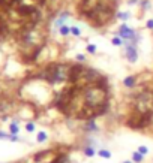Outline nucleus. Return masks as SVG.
Segmentation results:
<instances>
[{
	"mask_svg": "<svg viewBox=\"0 0 153 163\" xmlns=\"http://www.w3.org/2000/svg\"><path fill=\"white\" fill-rule=\"evenodd\" d=\"M26 130H27L29 133H33V132L36 130L35 121H27V123H26Z\"/></svg>",
	"mask_w": 153,
	"mask_h": 163,
	"instance_id": "nucleus-19",
	"label": "nucleus"
},
{
	"mask_svg": "<svg viewBox=\"0 0 153 163\" xmlns=\"http://www.w3.org/2000/svg\"><path fill=\"white\" fill-rule=\"evenodd\" d=\"M137 81H138V76L137 75H128V76L123 78V87L132 90L137 87Z\"/></svg>",
	"mask_w": 153,
	"mask_h": 163,
	"instance_id": "nucleus-7",
	"label": "nucleus"
},
{
	"mask_svg": "<svg viewBox=\"0 0 153 163\" xmlns=\"http://www.w3.org/2000/svg\"><path fill=\"white\" fill-rule=\"evenodd\" d=\"M98 156L101 157V159H111L113 157V154H111V151L110 150H107V148H99L98 150Z\"/></svg>",
	"mask_w": 153,
	"mask_h": 163,
	"instance_id": "nucleus-12",
	"label": "nucleus"
},
{
	"mask_svg": "<svg viewBox=\"0 0 153 163\" xmlns=\"http://www.w3.org/2000/svg\"><path fill=\"white\" fill-rule=\"evenodd\" d=\"M81 130H83L84 133H87V135H95L99 132V126H98L96 120H86L83 123V126H81Z\"/></svg>",
	"mask_w": 153,
	"mask_h": 163,
	"instance_id": "nucleus-5",
	"label": "nucleus"
},
{
	"mask_svg": "<svg viewBox=\"0 0 153 163\" xmlns=\"http://www.w3.org/2000/svg\"><path fill=\"white\" fill-rule=\"evenodd\" d=\"M59 32V34L60 36H63V38H68L71 34V26H68V24H65V26H62V27L57 30Z\"/></svg>",
	"mask_w": 153,
	"mask_h": 163,
	"instance_id": "nucleus-14",
	"label": "nucleus"
},
{
	"mask_svg": "<svg viewBox=\"0 0 153 163\" xmlns=\"http://www.w3.org/2000/svg\"><path fill=\"white\" fill-rule=\"evenodd\" d=\"M146 28H147V30H153V18H147Z\"/></svg>",
	"mask_w": 153,
	"mask_h": 163,
	"instance_id": "nucleus-22",
	"label": "nucleus"
},
{
	"mask_svg": "<svg viewBox=\"0 0 153 163\" xmlns=\"http://www.w3.org/2000/svg\"><path fill=\"white\" fill-rule=\"evenodd\" d=\"M137 151H138V153H141L143 156H147V154H149V148H147L146 145H138Z\"/></svg>",
	"mask_w": 153,
	"mask_h": 163,
	"instance_id": "nucleus-21",
	"label": "nucleus"
},
{
	"mask_svg": "<svg viewBox=\"0 0 153 163\" xmlns=\"http://www.w3.org/2000/svg\"><path fill=\"white\" fill-rule=\"evenodd\" d=\"M71 34L75 36V38H80L81 36V28L78 26H71Z\"/></svg>",
	"mask_w": 153,
	"mask_h": 163,
	"instance_id": "nucleus-18",
	"label": "nucleus"
},
{
	"mask_svg": "<svg viewBox=\"0 0 153 163\" xmlns=\"http://www.w3.org/2000/svg\"><path fill=\"white\" fill-rule=\"evenodd\" d=\"M111 45H113V47H119V48H120V47H123V45H125V41H123L120 36L116 34V36L111 39Z\"/></svg>",
	"mask_w": 153,
	"mask_h": 163,
	"instance_id": "nucleus-15",
	"label": "nucleus"
},
{
	"mask_svg": "<svg viewBox=\"0 0 153 163\" xmlns=\"http://www.w3.org/2000/svg\"><path fill=\"white\" fill-rule=\"evenodd\" d=\"M71 74V64L69 63H50L39 72V78L48 82L50 85H56V84H65L69 81Z\"/></svg>",
	"mask_w": 153,
	"mask_h": 163,
	"instance_id": "nucleus-1",
	"label": "nucleus"
},
{
	"mask_svg": "<svg viewBox=\"0 0 153 163\" xmlns=\"http://www.w3.org/2000/svg\"><path fill=\"white\" fill-rule=\"evenodd\" d=\"M81 153H83L84 157H95V154H98L96 148H95V145H90V144H86L83 148H81Z\"/></svg>",
	"mask_w": 153,
	"mask_h": 163,
	"instance_id": "nucleus-8",
	"label": "nucleus"
},
{
	"mask_svg": "<svg viewBox=\"0 0 153 163\" xmlns=\"http://www.w3.org/2000/svg\"><path fill=\"white\" fill-rule=\"evenodd\" d=\"M75 60L78 61V63H86L87 61V57H86V54H81V53H78V54L75 55Z\"/></svg>",
	"mask_w": 153,
	"mask_h": 163,
	"instance_id": "nucleus-20",
	"label": "nucleus"
},
{
	"mask_svg": "<svg viewBox=\"0 0 153 163\" xmlns=\"http://www.w3.org/2000/svg\"><path fill=\"white\" fill-rule=\"evenodd\" d=\"M128 5H129V6H135V5H140V0H128Z\"/></svg>",
	"mask_w": 153,
	"mask_h": 163,
	"instance_id": "nucleus-23",
	"label": "nucleus"
},
{
	"mask_svg": "<svg viewBox=\"0 0 153 163\" xmlns=\"http://www.w3.org/2000/svg\"><path fill=\"white\" fill-rule=\"evenodd\" d=\"M117 36H120L123 41H129L135 43V45H138L140 43V39H141V33L137 32L135 28L129 27L126 23H122L120 26H119V30H117Z\"/></svg>",
	"mask_w": 153,
	"mask_h": 163,
	"instance_id": "nucleus-2",
	"label": "nucleus"
},
{
	"mask_svg": "<svg viewBox=\"0 0 153 163\" xmlns=\"http://www.w3.org/2000/svg\"><path fill=\"white\" fill-rule=\"evenodd\" d=\"M116 18L125 23V21H128L131 18V12H129V11H117V12H116Z\"/></svg>",
	"mask_w": 153,
	"mask_h": 163,
	"instance_id": "nucleus-10",
	"label": "nucleus"
},
{
	"mask_svg": "<svg viewBox=\"0 0 153 163\" xmlns=\"http://www.w3.org/2000/svg\"><path fill=\"white\" fill-rule=\"evenodd\" d=\"M9 132H11V135H18V132H20L18 123H17V121H11V124H9Z\"/></svg>",
	"mask_w": 153,
	"mask_h": 163,
	"instance_id": "nucleus-16",
	"label": "nucleus"
},
{
	"mask_svg": "<svg viewBox=\"0 0 153 163\" xmlns=\"http://www.w3.org/2000/svg\"><path fill=\"white\" fill-rule=\"evenodd\" d=\"M144 157L141 153H138V151H132V154H131V160H132L134 163H143L144 162Z\"/></svg>",
	"mask_w": 153,
	"mask_h": 163,
	"instance_id": "nucleus-11",
	"label": "nucleus"
},
{
	"mask_svg": "<svg viewBox=\"0 0 153 163\" xmlns=\"http://www.w3.org/2000/svg\"><path fill=\"white\" fill-rule=\"evenodd\" d=\"M60 154V150L57 148H50V150H44L39 151L33 156V162L36 163H56L57 157Z\"/></svg>",
	"mask_w": 153,
	"mask_h": 163,
	"instance_id": "nucleus-3",
	"label": "nucleus"
},
{
	"mask_svg": "<svg viewBox=\"0 0 153 163\" xmlns=\"http://www.w3.org/2000/svg\"><path fill=\"white\" fill-rule=\"evenodd\" d=\"M71 18V12L69 11H62V12H59V15H57V18L54 20V28H59L62 27V26H65L66 24V21Z\"/></svg>",
	"mask_w": 153,
	"mask_h": 163,
	"instance_id": "nucleus-6",
	"label": "nucleus"
},
{
	"mask_svg": "<svg viewBox=\"0 0 153 163\" xmlns=\"http://www.w3.org/2000/svg\"><path fill=\"white\" fill-rule=\"evenodd\" d=\"M122 163H134V162H132V160H123Z\"/></svg>",
	"mask_w": 153,
	"mask_h": 163,
	"instance_id": "nucleus-24",
	"label": "nucleus"
},
{
	"mask_svg": "<svg viewBox=\"0 0 153 163\" xmlns=\"http://www.w3.org/2000/svg\"><path fill=\"white\" fill-rule=\"evenodd\" d=\"M152 9V2L150 0H140V11L141 14H146L147 11Z\"/></svg>",
	"mask_w": 153,
	"mask_h": 163,
	"instance_id": "nucleus-9",
	"label": "nucleus"
},
{
	"mask_svg": "<svg viewBox=\"0 0 153 163\" xmlns=\"http://www.w3.org/2000/svg\"><path fill=\"white\" fill-rule=\"evenodd\" d=\"M125 57L126 60L129 61L131 64H134V63H137L138 61V45H135V43H132V42L129 41H125Z\"/></svg>",
	"mask_w": 153,
	"mask_h": 163,
	"instance_id": "nucleus-4",
	"label": "nucleus"
},
{
	"mask_svg": "<svg viewBox=\"0 0 153 163\" xmlns=\"http://www.w3.org/2000/svg\"><path fill=\"white\" fill-rule=\"evenodd\" d=\"M86 51L89 53V54L95 55L98 53V47L95 45V43H87V47H86Z\"/></svg>",
	"mask_w": 153,
	"mask_h": 163,
	"instance_id": "nucleus-17",
	"label": "nucleus"
},
{
	"mask_svg": "<svg viewBox=\"0 0 153 163\" xmlns=\"http://www.w3.org/2000/svg\"><path fill=\"white\" fill-rule=\"evenodd\" d=\"M47 139H48V133H47V132H44V130H41V132L36 135V142H38V144L47 142Z\"/></svg>",
	"mask_w": 153,
	"mask_h": 163,
	"instance_id": "nucleus-13",
	"label": "nucleus"
}]
</instances>
